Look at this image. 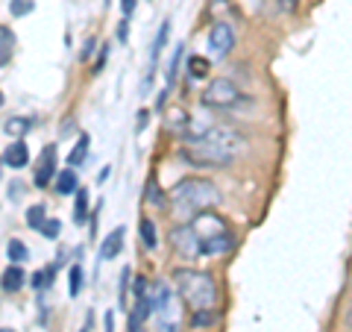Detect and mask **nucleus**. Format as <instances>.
Returning a JSON list of instances; mask_svg holds the SVG:
<instances>
[{
  "label": "nucleus",
  "instance_id": "nucleus-1",
  "mask_svg": "<svg viewBox=\"0 0 352 332\" xmlns=\"http://www.w3.org/2000/svg\"><path fill=\"white\" fill-rule=\"evenodd\" d=\"M217 203H220V191L206 176H185L170 191V206H173V215L179 218V224H191L200 212H208Z\"/></svg>",
  "mask_w": 352,
  "mask_h": 332
},
{
  "label": "nucleus",
  "instance_id": "nucleus-2",
  "mask_svg": "<svg viewBox=\"0 0 352 332\" xmlns=\"http://www.w3.org/2000/svg\"><path fill=\"white\" fill-rule=\"evenodd\" d=\"M170 282L182 303L191 309H217V282L208 271L200 268H173Z\"/></svg>",
  "mask_w": 352,
  "mask_h": 332
},
{
  "label": "nucleus",
  "instance_id": "nucleus-3",
  "mask_svg": "<svg viewBox=\"0 0 352 332\" xmlns=\"http://www.w3.org/2000/svg\"><path fill=\"white\" fill-rule=\"evenodd\" d=\"M179 159L188 162L191 168H229L235 162L232 153H226L223 147H217L206 138H182Z\"/></svg>",
  "mask_w": 352,
  "mask_h": 332
},
{
  "label": "nucleus",
  "instance_id": "nucleus-4",
  "mask_svg": "<svg viewBox=\"0 0 352 332\" xmlns=\"http://www.w3.org/2000/svg\"><path fill=\"white\" fill-rule=\"evenodd\" d=\"M200 101L208 109L229 112V109H238L241 103H244V94H241V88L229 80V76H214V80H208V85L203 88Z\"/></svg>",
  "mask_w": 352,
  "mask_h": 332
},
{
  "label": "nucleus",
  "instance_id": "nucleus-5",
  "mask_svg": "<svg viewBox=\"0 0 352 332\" xmlns=\"http://www.w3.org/2000/svg\"><path fill=\"white\" fill-rule=\"evenodd\" d=\"M194 138L212 141V145L223 147L226 153H232V156H241V153L247 150V138L241 136L235 127H229V124H208L206 132H200V136H194Z\"/></svg>",
  "mask_w": 352,
  "mask_h": 332
},
{
  "label": "nucleus",
  "instance_id": "nucleus-6",
  "mask_svg": "<svg viewBox=\"0 0 352 332\" xmlns=\"http://www.w3.org/2000/svg\"><path fill=\"white\" fill-rule=\"evenodd\" d=\"M170 247L176 250V256L185 262H194L203 256V241L191 224H176L170 229Z\"/></svg>",
  "mask_w": 352,
  "mask_h": 332
},
{
  "label": "nucleus",
  "instance_id": "nucleus-7",
  "mask_svg": "<svg viewBox=\"0 0 352 332\" xmlns=\"http://www.w3.org/2000/svg\"><path fill=\"white\" fill-rule=\"evenodd\" d=\"M208 53H212L214 59H226L229 53L235 48V30L229 21H214L212 27H208Z\"/></svg>",
  "mask_w": 352,
  "mask_h": 332
},
{
  "label": "nucleus",
  "instance_id": "nucleus-8",
  "mask_svg": "<svg viewBox=\"0 0 352 332\" xmlns=\"http://www.w3.org/2000/svg\"><path fill=\"white\" fill-rule=\"evenodd\" d=\"M56 145H47L41 150V156L36 162V174H32V183H36V188H47L50 183H56Z\"/></svg>",
  "mask_w": 352,
  "mask_h": 332
},
{
  "label": "nucleus",
  "instance_id": "nucleus-9",
  "mask_svg": "<svg viewBox=\"0 0 352 332\" xmlns=\"http://www.w3.org/2000/svg\"><path fill=\"white\" fill-rule=\"evenodd\" d=\"M191 227L197 229V236H200V241L206 238H212V236H220V232H226V224H223V218H220L217 212H200L194 220H191Z\"/></svg>",
  "mask_w": 352,
  "mask_h": 332
},
{
  "label": "nucleus",
  "instance_id": "nucleus-10",
  "mask_svg": "<svg viewBox=\"0 0 352 332\" xmlns=\"http://www.w3.org/2000/svg\"><path fill=\"white\" fill-rule=\"evenodd\" d=\"M168 36H170V21H162V27H159V32H156V39H153V48H150V71H147L144 88L150 85L153 74H156V68H159V59H162V50H164V44H168Z\"/></svg>",
  "mask_w": 352,
  "mask_h": 332
},
{
  "label": "nucleus",
  "instance_id": "nucleus-11",
  "mask_svg": "<svg viewBox=\"0 0 352 332\" xmlns=\"http://www.w3.org/2000/svg\"><path fill=\"white\" fill-rule=\"evenodd\" d=\"M3 165H6V168H12V171H21V168H27V165H30V150H27V145L21 138H12L6 145Z\"/></svg>",
  "mask_w": 352,
  "mask_h": 332
},
{
  "label": "nucleus",
  "instance_id": "nucleus-12",
  "mask_svg": "<svg viewBox=\"0 0 352 332\" xmlns=\"http://www.w3.org/2000/svg\"><path fill=\"white\" fill-rule=\"evenodd\" d=\"M124 236H126V229L124 227H115L109 236L103 238V245H100V262H112V259H118L120 256V250H124Z\"/></svg>",
  "mask_w": 352,
  "mask_h": 332
},
{
  "label": "nucleus",
  "instance_id": "nucleus-13",
  "mask_svg": "<svg viewBox=\"0 0 352 332\" xmlns=\"http://www.w3.org/2000/svg\"><path fill=\"white\" fill-rule=\"evenodd\" d=\"M235 247V232H220V236H212L203 241V256H223Z\"/></svg>",
  "mask_w": 352,
  "mask_h": 332
},
{
  "label": "nucleus",
  "instance_id": "nucleus-14",
  "mask_svg": "<svg viewBox=\"0 0 352 332\" xmlns=\"http://www.w3.org/2000/svg\"><path fill=\"white\" fill-rule=\"evenodd\" d=\"M53 191L59 197H71L80 191V176H76V168H65L56 174V183H53Z\"/></svg>",
  "mask_w": 352,
  "mask_h": 332
},
{
  "label": "nucleus",
  "instance_id": "nucleus-15",
  "mask_svg": "<svg viewBox=\"0 0 352 332\" xmlns=\"http://www.w3.org/2000/svg\"><path fill=\"white\" fill-rule=\"evenodd\" d=\"M88 150H91V136H88V132H82V136L76 138L74 150L68 153V168H82L85 159H88Z\"/></svg>",
  "mask_w": 352,
  "mask_h": 332
},
{
  "label": "nucleus",
  "instance_id": "nucleus-16",
  "mask_svg": "<svg viewBox=\"0 0 352 332\" xmlns=\"http://www.w3.org/2000/svg\"><path fill=\"white\" fill-rule=\"evenodd\" d=\"M32 127H36V121H32V118H24V115H15V118H6V121H3V132H6L9 138L27 136Z\"/></svg>",
  "mask_w": 352,
  "mask_h": 332
},
{
  "label": "nucleus",
  "instance_id": "nucleus-17",
  "mask_svg": "<svg viewBox=\"0 0 352 332\" xmlns=\"http://www.w3.org/2000/svg\"><path fill=\"white\" fill-rule=\"evenodd\" d=\"M24 280H27L24 268H21V264H9V268L3 271V291L6 294L21 291V289H24Z\"/></svg>",
  "mask_w": 352,
  "mask_h": 332
},
{
  "label": "nucleus",
  "instance_id": "nucleus-18",
  "mask_svg": "<svg viewBox=\"0 0 352 332\" xmlns=\"http://www.w3.org/2000/svg\"><path fill=\"white\" fill-rule=\"evenodd\" d=\"M12 50H15V32L9 24H3L0 27V65H3V68L12 62Z\"/></svg>",
  "mask_w": 352,
  "mask_h": 332
},
{
  "label": "nucleus",
  "instance_id": "nucleus-19",
  "mask_svg": "<svg viewBox=\"0 0 352 332\" xmlns=\"http://www.w3.org/2000/svg\"><path fill=\"white\" fill-rule=\"evenodd\" d=\"M138 236H141V245L147 250H156L159 247V229L153 224V218H141L138 220Z\"/></svg>",
  "mask_w": 352,
  "mask_h": 332
},
{
  "label": "nucleus",
  "instance_id": "nucleus-20",
  "mask_svg": "<svg viewBox=\"0 0 352 332\" xmlns=\"http://www.w3.org/2000/svg\"><path fill=\"white\" fill-rule=\"evenodd\" d=\"M91 220V206H88V188L82 185L80 191H76V206H74V224L82 227Z\"/></svg>",
  "mask_w": 352,
  "mask_h": 332
},
{
  "label": "nucleus",
  "instance_id": "nucleus-21",
  "mask_svg": "<svg viewBox=\"0 0 352 332\" xmlns=\"http://www.w3.org/2000/svg\"><path fill=\"white\" fill-rule=\"evenodd\" d=\"M164 127H168L170 132H176V136H185V132H188V127H191V118L182 112V109H170L168 112V121H164Z\"/></svg>",
  "mask_w": 352,
  "mask_h": 332
},
{
  "label": "nucleus",
  "instance_id": "nucleus-22",
  "mask_svg": "<svg viewBox=\"0 0 352 332\" xmlns=\"http://www.w3.org/2000/svg\"><path fill=\"white\" fill-rule=\"evenodd\" d=\"M217 320V309H194L188 326L191 329H208Z\"/></svg>",
  "mask_w": 352,
  "mask_h": 332
},
{
  "label": "nucleus",
  "instance_id": "nucleus-23",
  "mask_svg": "<svg viewBox=\"0 0 352 332\" xmlns=\"http://www.w3.org/2000/svg\"><path fill=\"white\" fill-rule=\"evenodd\" d=\"M144 200H147V206H156V209H168V197L162 194V188L156 185V180H147V185H144Z\"/></svg>",
  "mask_w": 352,
  "mask_h": 332
},
{
  "label": "nucleus",
  "instance_id": "nucleus-24",
  "mask_svg": "<svg viewBox=\"0 0 352 332\" xmlns=\"http://www.w3.org/2000/svg\"><path fill=\"white\" fill-rule=\"evenodd\" d=\"M182 56H185V44L179 41V44H176V50H173V56H170V62H168V74H164V80H168V88H173V83H176V74H179Z\"/></svg>",
  "mask_w": 352,
  "mask_h": 332
},
{
  "label": "nucleus",
  "instance_id": "nucleus-25",
  "mask_svg": "<svg viewBox=\"0 0 352 332\" xmlns=\"http://www.w3.org/2000/svg\"><path fill=\"white\" fill-rule=\"evenodd\" d=\"M6 256L12 259V264H21V262H27V259H30V250H27V245H24L21 238H9Z\"/></svg>",
  "mask_w": 352,
  "mask_h": 332
},
{
  "label": "nucleus",
  "instance_id": "nucleus-26",
  "mask_svg": "<svg viewBox=\"0 0 352 332\" xmlns=\"http://www.w3.org/2000/svg\"><path fill=\"white\" fill-rule=\"evenodd\" d=\"M68 294L71 297H80L82 291V285H85V271H82V264H71V273H68Z\"/></svg>",
  "mask_w": 352,
  "mask_h": 332
},
{
  "label": "nucleus",
  "instance_id": "nucleus-27",
  "mask_svg": "<svg viewBox=\"0 0 352 332\" xmlns=\"http://www.w3.org/2000/svg\"><path fill=\"white\" fill-rule=\"evenodd\" d=\"M129 282H132V271H129V268H120V276H118V306H120V309H129V306H126Z\"/></svg>",
  "mask_w": 352,
  "mask_h": 332
},
{
  "label": "nucleus",
  "instance_id": "nucleus-28",
  "mask_svg": "<svg viewBox=\"0 0 352 332\" xmlns=\"http://www.w3.org/2000/svg\"><path fill=\"white\" fill-rule=\"evenodd\" d=\"M188 76L191 80H203V76H208V59L206 56H188Z\"/></svg>",
  "mask_w": 352,
  "mask_h": 332
},
{
  "label": "nucleus",
  "instance_id": "nucleus-29",
  "mask_svg": "<svg viewBox=\"0 0 352 332\" xmlns=\"http://www.w3.org/2000/svg\"><path fill=\"white\" fill-rule=\"evenodd\" d=\"M24 218H27V227L41 229V227H44V220H47V209H44V206H30Z\"/></svg>",
  "mask_w": 352,
  "mask_h": 332
},
{
  "label": "nucleus",
  "instance_id": "nucleus-30",
  "mask_svg": "<svg viewBox=\"0 0 352 332\" xmlns=\"http://www.w3.org/2000/svg\"><path fill=\"white\" fill-rule=\"evenodd\" d=\"M38 232H41V236L47 238V241H56V238H59V232H62V220H59V218H47Z\"/></svg>",
  "mask_w": 352,
  "mask_h": 332
},
{
  "label": "nucleus",
  "instance_id": "nucleus-31",
  "mask_svg": "<svg viewBox=\"0 0 352 332\" xmlns=\"http://www.w3.org/2000/svg\"><path fill=\"white\" fill-rule=\"evenodd\" d=\"M32 9H36L32 0H9V12H12V18H24L32 12Z\"/></svg>",
  "mask_w": 352,
  "mask_h": 332
},
{
  "label": "nucleus",
  "instance_id": "nucleus-32",
  "mask_svg": "<svg viewBox=\"0 0 352 332\" xmlns=\"http://www.w3.org/2000/svg\"><path fill=\"white\" fill-rule=\"evenodd\" d=\"M30 285H32V289H36V291H47V289H50L47 273H44V271H36V273L30 276Z\"/></svg>",
  "mask_w": 352,
  "mask_h": 332
},
{
  "label": "nucleus",
  "instance_id": "nucleus-33",
  "mask_svg": "<svg viewBox=\"0 0 352 332\" xmlns=\"http://www.w3.org/2000/svg\"><path fill=\"white\" fill-rule=\"evenodd\" d=\"M109 53H112V48H109V41H106L103 48H100V53H97V62L91 65V74H100L103 71V65L109 62Z\"/></svg>",
  "mask_w": 352,
  "mask_h": 332
},
{
  "label": "nucleus",
  "instance_id": "nucleus-34",
  "mask_svg": "<svg viewBox=\"0 0 352 332\" xmlns=\"http://www.w3.org/2000/svg\"><path fill=\"white\" fill-rule=\"evenodd\" d=\"M94 44H97V39H85V48L80 50V59H82V62H88V59H91V53H94Z\"/></svg>",
  "mask_w": 352,
  "mask_h": 332
},
{
  "label": "nucleus",
  "instance_id": "nucleus-35",
  "mask_svg": "<svg viewBox=\"0 0 352 332\" xmlns=\"http://www.w3.org/2000/svg\"><path fill=\"white\" fill-rule=\"evenodd\" d=\"M120 12H124V18H132V12H135V0H120Z\"/></svg>",
  "mask_w": 352,
  "mask_h": 332
},
{
  "label": "nucleus",
  "instance_id": "nucleus-36",
  "mask_svg": "<svg viewBox=\"0 0 352 332\" xmlns=\"http://www.w3.org/2000/svg\"><path fill=\"white\" fill-rule=\"evenodd\" d=\"M126 39H129V18H124L118 27V41H126Z\"/></svg>",
  "mask_w": 352,
  "mask_h": 332
},
{
  "label": "nucleus",
  "instance_id": "nucleus-37",
  "mask_svg": "<svg viewBox=\"0 0 352 332\" xmlns=\"http://www.w3.org/2000/svg\"><path fill=\"white\" fill-rule=\"evenodd\" d=\"M103 332H115V312H106V318H103Z\"/></svg>",
  "mask_w": 352,
  "mask_h": 332
},
{
  "label": "nucleus",
  "instance_id": "nucleus-38",
  "mask_svg": "<svg viewBox=\"0 0 352 332\" xmlns=\"http://www.w3.org/2000/svg\"><path fill=\"white\" fill-rule=\"evenodd\" d=\"M109 176H112V165H106V168H103L100 174H97V183H106Z\"/></svg>",
  "mask_w": 352,
  "mask_h": 332
},
{
  "label": "nucleus",
  "instance_id": "nucleus-39",
  "mask_svg": "<svg viewBox=\"0 0 352 332\" xmlns=\"http://www.w3.org/2000/svg\"><path fill=\"white\" fill-rule=\"evenodd\" d=\"M9 197H12V200H18V197H21V185L18 183L9 185Z\"/></svg>",
  "mask_w": 352,
  "mask_h": 332
},
{
  "label": "nucleus",
  "instance_id": "nucleus-40",
  "mask_svg": "<svg viewBox=\"0 0 352 332\" xmlns=\"http://www.w3.org/2000/svg\"><path fill=\"white\" fill-rule=\"evenodd\" d=\"M147 109H141V112H138V129H144V124H147Z\"/></svg>",
  "mask_w": 352,
  "mask_h": 332
},
{
  "label": "nucleus",
  "instance_id": "nucleus-41",
  "mask_svg": "<svg viewBox=\"0 0 352 332\" xmlns=\"http://www.w3.org/2000/svg\"><path fill=\"white\" fill-rule=\"evenodd\" d=\"M91 326H94V315H91V312H88V318H85V326H82L80 332H91Z\"/></svg>",
  "mask_w": 352,
  "mask_h": 332
},
{
  "label": "nucleus",
  "instance_id": "nucleus-42",
  "mask_svg": "<svg viewBox=\"0 0 352 332\" xmlns=\"http://www.w3.org/2000/svg\"><path fill=\"white\" fill-rule=\"evenodd\" d=\"M344 320H346V326H349V329H352V306H349V309H346V318H344Z\"/></svg>",
  "mask_w": 352,
  "mask_h": 332
},
{
  "label": "nucleus",
  "instance_id": "nucleus-43",
  "mask_svg": "<svg viewBox=\"0 0 352 332\" xmlns=\"http://www.w3.org/2000/svg\"><path fill=\"white\" fill-rule=\"evenodd\" d=\"M0 332H15L12 326H0Z\"/></svg>",
  "mask_w": 352,
  "mask_h": 332
}]
</instances>
